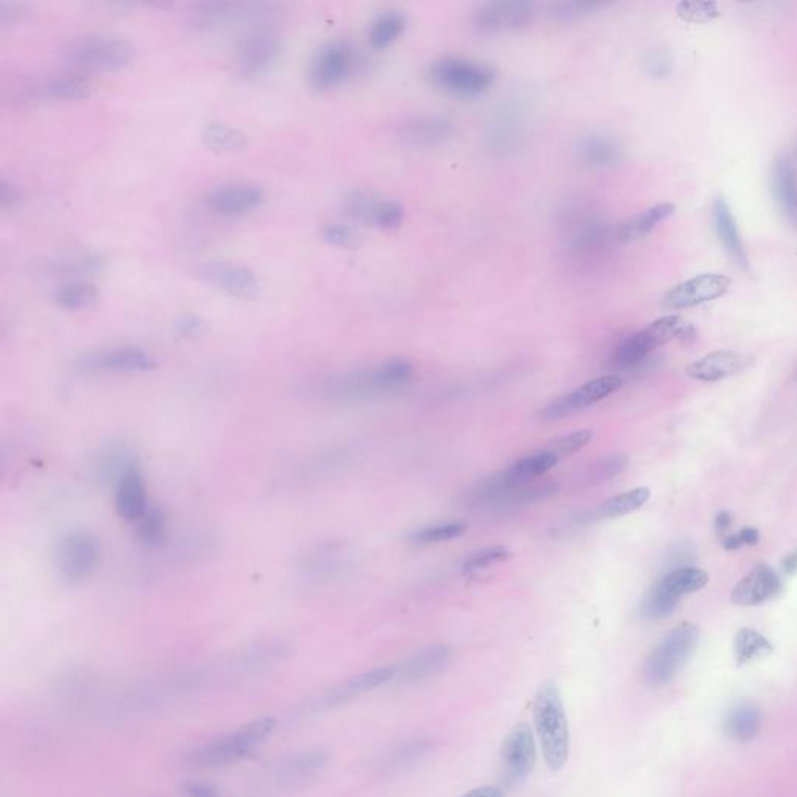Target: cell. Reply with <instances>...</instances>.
I'll list each match as a JSON object with an SVG mask.
<instances>
[{"instance_id":"6da1fadb","label":"cell","mask_w":797,"mask_h":797,"mask_svg":"<svg viewBox=\"0 0 797 797\" xmlns=\"http://www.w3.org/2000/svg\"><path fill=\"white\" fill-rule=\"evenodd\" d=\"M276 727L278 720L273 717L251 721L236 731L211 738L189 749L183 757L184 765L195 769H218L234 765L264 745Z\"/></svg>"},{"instance_id":"7a4b0ae2","label":"cell","mask_w":797,"mask_h":797,"mask_svg":"<svg viewBox=\"0 0 797 797\" xmlns=\"http://www.w3.org/2000/svg\"><path fill=\"white\" fill-rule=\"evenodd\" d=\"M533 721L545 763L561 771L570 755V731L561 693L555 682H544L534 696Z\"/></svg>"},{"instance_id":"3957f363","label":"cell","mask_w":797,"mask_h":797,"mask_svg":"<svg viewBox=\"0 0 797 797\" xmlns=\"http://www.w3.org/2000/svg\"><path fill=\"white\" fill-rule=\"evenodd\" d=\"M61 58L81 71L116 72L133 61L134 47L116 36H81L63 47Z\"/></svg>"},{"instance_id":"277c9868","label":"cell","mask_w":797,"mask_h":797,"mask_svg":"<svg viewBox=\"0 0 797 797\" xmlns=\"http://www.w3.org/2000/svg\"><path fill=\"white\" fill-rule=\"evenodd\" d=\"M699 640L698 626L690 622L681 623L671 629L667 636L657 643L645 662V682L651 689H662L670 684L682 670Z\"/></svg>"},{"instance_id":"5b68a950","label":"cell","mask_w":797,"mask_h":797,"mask_svg":"<svg viewBox=\"0 0 797 797\" xmlns=\"http://www.w3.org/2000/svg\"><path fill=\"white\" fill-rule=\"evenodd\" d=\"M692 334V326L681 316H662L643 331L625 338L612 354L611 365L620 371L637 368L654 349L667 345L673 338H687Z\"/></svg>"},{"instance_id":"8992f818","label":"cell","mask_w":797,"mask_h":797,"mask_svg":"<svg viewBox=\"0 0 797 797\" xmlns=\"http://www.w3.org/2000/svg\"><path fill=\"white\" fill-rule=\"evenodd\" d=\"M429 78L441 91L457 97H477L491 88L496 81V71L485 64L446 57L432 64Z\"/></svg>"},{"instance_id":"52a82bcc","label":"cell","mask_w":797,"mask_h":797,"mask_svg":"<svg viewBox=\"0 0 797 797\" xmlns=\"http://www.w3.org/2000/svg\"><path fill=\"white\" fill-rule=\"evenodd\" d=\"M326 763L323 751L295 752L265 768L256 787L262 794L285 793L318 776Z\"/></svg>"},{"instance_id":"ba28073f","label":"cell","mask_w":797,"mask_h":797,"mask_svg":"<svg viewBox=\"0 0 797 797\" xmlns=\"http://www.w3.org/2000/svg\"><path fill=\"white\" fill-rule=\"evenodd\" d=\"M281 53L282 41L278 32L268 25H259L239 39L234 64L242 77H262L278 63Z\"/></svg>"},{"instance_id":"9c48e42d","label":"cell","mask_w":797,"mask_h":797,"mask_svg":"<svg viewBox=\"0 0 797 797\" xmlns=\"http://www.w3.org/2000/svg\"><path fill=\"white\" fill-rule=\"evenodd\" d=\"M99 562V545L86 531H71L58 541L55 566L64 583L88 580Z\"/></svg>"},{"instance_id":"30bf717a","label":"cell","mask_w":797,"mask_h":797,"mask_svg":"<svg viewBox=\"0 0 797 797\" xmlns=\"http://www.w3.org/2000/svg\"><path fill=\"white\" fill-rule=\"evenodd\" d=\"M355 49L343 39H335L316 50L309 64V81L318 91L337 88L354 71Z\"/></svg>"},{"instance_id":"8fae6325","label":"cell","mask_w":797,"mask_h":797,"mask_svg":"<svg viewBox=\"0 0 797 797\" xmlns=\"http://www.w3.org/2000/svg\"><path fill=\"white\" fill-rule=\"evenodd\" d=\"M536 765V741L528 724L520 723L506 735L500 751V774L505 787L524 782Z\"/></svg>"},{"instance_id":"7c38bea8","label":"cell","mask_w":797,"mask_h":797,"mask_svg":"<svg viewBox=\"0 0 797 797\" xmlns=\"http://www.w3.org/2000/svg\"><path fill=\"white\" fill-rule=\"evenodd\" d=\"M622 377L615 374L597 377L584 383L583 387L576 388L572 393L559 397L552 404L542 410L541 416L544 421H558L567 418L576 411L586 410L592 405L598 404L611 394L617 393L622 388Z\"/></svg>"},{"instance_id":"4fadbf2b","label":"cell","mask_w":797,"mask_h":797,"mask_svg":"<svg viewBox=\"0 0 797 797\" xmlns=\"http://www.w3.org/2000/svg\"><path fill=\"white\" fill-rule=\"evenodd\" d=\"M197 276L204 284L218 292L237 299H251L259 293L256 273L243 265L232 262H208L197 268Z\"/></svg>"},{"instance_id":"5bb4252c","label":"cell","mask_w":797,"mask_h":797,"mask_svg":"<svg viewBox=\"0 0 797 797\" xmlns=\"http://www.w3.org/2000/svg\"><path fill=\"white\" fill-rule=\"evenodd\" d=\"M88 373H147L156 368V359L141 348H113L89 352L78 360Z\"/></svg>"},{"instance_id":"9a60e30c","label":"cell","mask_w":797,"mask_h":797,"mask_svg":"<svg viewBox=\"0 0 797 797\" xmlns=\"http://www.w3.org/2000/svg\"><path fill=\"white\" fill-rule=\"evenodd\" d=\"M731 278L724 274H699L689 281L681 282L665 295L664 306L671 310L690 309L726 295L731 288Z\"/></svg>"},{"instance_id":"2e32d148","label":"cell","mask_w":797,"mask_h":797,"mask_svg":"<svg viewBox=\"0 0 797 797\" xmlns=\"http://www.w3.org/2000/svg\"><path fill=\"white\" fill-rule=\"evenodd\" d=\"M264 190L253 183H228L209 190L204 204L222 217H239L256 211L264 203Z\"/></svg>"},{"instance_id":"e0dca14e","label":"cell","mask_w":797,"mask_h":797,"mask_svg":"<svg viewBox=\"0 0 797 797\" xmlns=\"http://www.w3.org/2000/svg\"><path fill=\"white\" fill-rule=\"evenodd\" d=\"M534 15L533 2L502 0L480 8L474 15V27L480 32H510L522 29Z\"/></svg>"},{"instance_id":"ac0fdd59","label":"cell","mask_w":797,"mask_h":797,"mask_svg":"<svg viewBox=\"0 0 797 797\" xmlns=\"http://www.w3.org/2000/svg\"><path fill=\"white\" fill-rule=\"evenodd\" d=\"M782 590L780 576L766 564H759L734 587L731 600L737 606H760L774 600Z\"/></svg>"},{"instance_id":"d6986e66","label":"cell","mask_w":797,"mask_h":797,"mask_svg":"<svg viewBox=\"0 0 797 797\" xmlns=\"http://www.w3.org/2000/svg\"><path fill=\"white\" fill-rule=\"evenodd\" d=\"M148 506L150 503L147 499L144 475L139 464H134L116 482L114 508L120 519L136 524L137 520L144 516Z\"/></svg>"},{"instance_id":"ffe728a7","label":"cell","mask_w":797,"mask_h":797,"mask_svg":"<svg viewBox=\"0 0 797 797\" xmlns=\"http://www.w3.org/2000/svg\"><path fill=\"white\" fill-rule=\"evenodd\" d=\"M751 365L748 355L734 351H713L690 363L685 374L699 382H720L741 373Z\"/></svg>"},{"instance_id":"44dd1931","label":"cell","mask_w":797,"mask_h":797,"mask_svg":"<svg viewBox=\"0 0 797 797\" xmlns=\"http://www.w3.org/2000/svg\"><path fill=\"white\" fill-rule=\"evenodd\" d=\"M393 678H396V667L374 668V670L365 671V673H360V675L348 679L343 684L337 685L334 689L324 693L320 698L315 699L313 709H327V707L346 703V701L355 698V696L371 692V690L377 689L380 685L387 684Z\"/></svg>"},{"instance_id":"7402d4cb","label":"cell","mask_w":797,"mask_h":797,"mask_svg":"<svg viewBox=\"0 0 797 797\" xmlns=\"http://www.w3.org/2000/svg\"><path fill=\"white\" fill-rule=\"evenodd\" d=\"M91 94V85L85 78L66 75L39 80L24 89L25 102H72Z\"/></svg>"},{"instance_id":"603a6c76","label":"cell","mask_w":797,"mask_h":797,"mask_svg":"<svg viewBox=\"0 0 797 797\" xmlns=\"http://www.w3.org/2000/svg\"><path fill=\"white\" fill-rule=\"evenodd\" d=\"M348 211L363 222L382 229H397L404 222V209L399 204L366 194L352 195L348 200Z\"/></svg>"},{"instance_id":"cb8c5ba5","label":"cell","mask_w":797,"mask_h":797,"mask_svg":"<svg viewBox=\"0 0 797 797\" xmlns=\"http://www.w3.org/2000/svg\"><path fill=\"white\" fill-rule=\"evenodd\" d=\"M450 659H452L450 647L433 645L413 654L401 667H396V676L407 684L425 681L446 670Z\"/></svg>"},{"instance_id":"d4e9b609","label":"cell","mask_w":797,"mask_h":797,"mask_svg":"<svg viewBox=\"0 0 797 797\" xmlns=\"http://www.w3.org/2000/svg\"><path fill=\"white\" fill-rule=\"evenodd\" d=\"M413 374H415L413 365L407 360H388L363 379L352 380L349 390L355 391V393H365V391L371 390H396L410 382L413 379Z\"/></svg>"},{"instance_id":"484cf974","label":"cell","mask_w":797,"mask_h":797,"mask_svg":"<svg viewBox=\"0 0 797 797\" xmlns=\"http://www.w3.org/2000/svg\"><path fill=\"white\" fill-rule=\"evenodd\" d=\"M713 222H715V229H717L724 250L734 259L738 267L746 270L749 267L748 254H746L745 245L741 240L737 222H735L731 208L727 206L724 198H717L713 203Z\"/></svg>"},{"instance_id":"4316f807","label":"cell","mask_w":797,"mask_h":797,"mask_svg":"<svg viewBox=\"0 0 797 797\" xmlns=\"http://www.w3.org/2000/svg\"><path fill=\"white\" fill-rule=\"evenodd\" d=\"M773 190L780 211L791 225L797 226V175L787 156L774 162Z\"/></svg>"},{"instance_id":"83f0119b","label":"cell","mask_w":797,"mask_h":797,"mask_svg":"<svg viewBox=\"0 0 797 797\" xmlns=\"http://www.w3.org/2000/svg\"><path fill=\"white\" fill-rule=\"evenodd\" d=\"M453 131H455L453 123L438 116L415 117L401 125V136L405 141L419 145L444 142L446 139H450Z\"/></svg>"},{"instance_id":"f1b7e54d","label":"cell","mask_w":797,"mask_h":797,"mask_svg":"<svg viewBox=\"0 0 797 797\" xmlns=\"http://www.w3.org/2000/svg\"><path fill=\"white\" fill-rule=\"evenodd\" d=\"M676 206L671 203L656 204L648 211L636 215V217L629 218L622 225L618 226L615 237L618 242H632V240L642 239L647 236L656 228L659 223L667 220L670 215L675 214Z\"/></svg>"},{"instance_id":"f546056e","label":"cell","mask_w":797,"mask_h":797,"mask_svg":"<svg viewBox=\"0 0 797 797\" xmlns=\"http://www.w3.org/2000/svg\"><path fill=\"white\" fill-rule=\"evenodd\" d=\"M762 729V712L759 707L751 703L738 704L732 709L724 721V732L732 740L746 741L754 740Z\"/></svg>"},{"instance_id":"4dcf8cb0","label":"cell","mask_w":797,"mask_h":797,"mask_svg":"<svg viewBox=\"0 0 797 797\" xmlns=\"http://www.w3.org/2000/svg\"><path fill=\"white\" fill-rule=\"evenodd\" d=\"M558 463V455L553 453L552 450L544 449L520 458L506 471L520 485H528V483L536 482L539 477L547 474L548 471H552L553 467Z\"/></svg>"},{"instance_id":"1f68e13d","label":"cell","mask_w":797,"mask_h":797,"mask_svg":"<svg viewBox=\"0 0 797 797\" xmlns=\"http://www.w3.org/2000/svg\"><path fill=\"white\" fill-rule=\"evenodd\" d=\"M773 643L752 628H741L734 639L735 661L738 665L762 661L773 653Z\"/></svg>"},{"instance_id":"d6a6232c","label":"cell","mask_w":797,"mask_h":797,"mask_svg":"<svg viewBox=\"0 0 797 797\" xmlns=\"http://www.w3.org/2000/svg\"><path fill=\"white\" fill-rule=\"evenodd\" d=\"M617 144L612 139L606 136L587 137L581 142L580 145V158L587 167L592 169H604V167L612 166L618 161Z\"/></svg>"},{"instance_id":"836d02e7","label":"cell","mask_w":797,"mask_h":797,"mask_svg":"<svg viewBox=\"0 0 797 797\" xmlns=\"http://www.w3.org/2000/svg\"><path fill=\"white\" fill-rule=\"evenodd\" d=\"M99 298V292L94 284L81 279H72L58 287L55 292V302L66 310H83L94 306Z\"/></svg>"},{"instance_id":"e575fe53","label":"cell","mask_w":797,"mask_h":797,"mask_svg":"<svg viewBox=\"0 0 797 797\" xmlns=\"http://www.w3.org/2000/svg\"><path fill=\"white\" fill-rule=\"evenodd\" d=\"M659 583L670 590L671 594L682 598L684 595L695 594L704 589L709 583V575L698 567H679L670 570Z\"/></svg>"},{"instance_id":"d590c367","label":"cell","mask_w":797,"mask_h":797,"mask_svg":"<svg viewBox=\"0 0 797 797\" xmlns=\"http://www.w3.org/2000/svg\"><path fill=\"white\" fill-rule=\"evenodd\" d=\"M136 536L145 547L155 548L166 542L167 517L161 506H148L144 516L136 522Z\"/></svg>"},{"instance_id":"8d00e7d4","label":"cell","mask_w":797,"mask_h":797,"mask_svg":"<svg viewBox=\"0 0 797 797\" xmlns=\"http://www.w3.org/2000/svg\"><path fill=\"white\" fill-rule=\"evenodd\" d=\"M650 489L645 486L640 488L631 489V491L623 492L620 496L612 497L606 500L603 505L595 511L597 519H615V517L626 516V514L634 513L640 510L645 503L650 500Z\"/></svg>"},{"instance_id":"74e56055","label":"cell","mask_w":797,"mask_h":797,"mask_svg":"<svg viewBox=\"0 0 797 797\" xmlns=\"http://www.w3.org/2000/svg\"><path fill=\"white\" fill-rule=\"evenodd\" d=\"M407 19L397 11H388L380 15L369 27V44L377 50L387 49L396 43L397 38L404 33Z\"/></svg>"},{"instance_id":"f35d334b","label":"cell","mask_w":797,"mask_h":797,"mask_svg":"<svg viewBox=\"0 0 797 797\" xmlns=\"http://www.w3.org/2000/svg\"><path fill=\"white\" fill-rule=\"evenodd\" d=\"M203 141L215 153L228 155V153H236L245 147L246 136L242 131L229 127L225 123L212 122L204 128Z\"/></svg>"},{"instance_id":"ab89813d","label":"cell","mask_w":797,"mask_h":797,"mask_svg":"<svg viewBox=\"0 0 797 797\" xmlns=\"http://www.w3.org/2000/svg\"><path fill=\"white\" fill-rule=\"evenodd\" d=\"M679 601L681 598L671 594L670 590L665 589L661 583H657L656 586L651 587L647 597L643 600L642 609H640L642 617L651 622L662 620L675 612Z\"/></svg>"},{"instance_id":"60d3db41","label":"cell","mask_w":797,"mask_h":797,"mask_svg":"<svg viewBox=\"0 0 797 797\" xmlns=\"http://www.w3.org/2000/svg\"><path fill=\"white\" fill-rule=\"evenodd\" d=\"M105 260L95 254H81V256L63 257L52 265L50 271L57 276H81V274L97 273L103 270Z\"/></svg>"},{"instance_id":"b9f144b4","label":"cell","mask_w":797,"mask_h":797,"mask_svg":"<svg viewBox=\"0 0 797 797\" xmlns=\"http://www.w3.org/2000/svg\"><path fill=\"white\" fill-rule=\"evenodd\" d=\"M676 13L684 22L707 24L720 16V7L713 0H682L676 5Z\"/></svg>"},{"instance_id":"7bdbcfd3","label":"cell","mask_w":797,"mask_h":797,"mask_svg":"<svg viewBox=\"0 0 797 797\" xmlns=\"http://www.w3.org/2000/svg\"><path fill=\"white\" fill-rule=\"evenodd\" d=\"M467 533V525L460 522L452 524L435 525V527L421 528L411 534V542L419 545L439 544V542L453 541Z\"/></svg>"},{"instance_id":"ee69618b","label":"cell","mask_w":797,"mask_h":797,"mask_svg":"<svg viewBox=\"0 0 797 797\" xmlns=\"http://www.w3.org/2000/svg\"><path fill=\"white\" fill-rule=\"evenodd\" d=\"M511 556H513V553L508 548L502 547V545L485 548V550H480V552L474 553L471 558L466 559L463 564V573L464 575H472V573L480 572V570L489 569L494 564L508 561Z\"/></svg>"},{"instance_id":"f6af8a7d","label":"cell","mask_w":797,"mask_h":797,"mask_svg":"<svg viewBox=\"0 0 797 797\" xmlns=\"http://www.w3.org/2000/svg\"><path fill=\"white\" fill-rule=\"evenodd\" d=\"M592 439H594V430H576V432L570 433V435L559 436V438L552 441V444L545 447V449L552 450L553 453L558 455L559 460H561V458L570 457L573 453L580 452Z\"/></svg>"},{"instance_id":"bcb514c9","label":"cell","mask_w":797,"mask_h":797,"mask_svg":"<svg viewBox=\"0 0 797 797\" xmlns=\"http://www.w3.org/2000/svg\"><path fill=\"white\" fill-rule=\"evenodd\" d=\"M628 463L629 460L626 455H620V453L609 455V457L603 458V460L598 461L597 464L592 466L589 480L590 482H606V480H611V478L622 474L626 467H628Z\"/></svg>"},{"instance_id":"7dc6e473","label":"cell","mask_w":797,"mask_h":797,"mask_svg":"<svg viewBox=\"0 0 797 797\" xmlns=\"http://www.w3.org/2000/svg\"><path fill=\"white\" fill-rule=\"evenodd\" d=\"M323 237L326 242L334 246H340V248H354L360 242V234L357 229L348 225H340V223L326 226L323 231Z\"/></svg>"},{"instance_id":"c3c4849f","label":"cell","mask_w":797,"mask_h":797,"mask_svg":"<svg viewBox=\"0 0 797 797\" xmlns=\"http://www.w3.org/2000/svg\"><path fill=\"white\" fill-rule=\"evenodd\" d=\"M645 71L650 77L664 78L668 77L671 72V58L664 50H651L643 61Z\"/></svg>"},{"instance_id":"681fc988","label":"cell","mask_w":797,"mask_h":797,"mask_svg":"<svg viewBox=\"0 0 797 797\" xmlns=\"http://www.w3.org/2000/svg\"><path fill=\"white\" fill-rule=\"evenodd\" d=\"M181 793L186 797H218L220 791L214 783L204 782V780H186L181 785Z\"/></svg>"},{"instance_id":"f907efd6","label":"cell","mask_w":797,"mask_h":797,"mask_svg":"<svg viewBox=\"0 0 797 797\" xmlns=\"http://www.w3.org/2000/svg\"><path fill=\"white\" fill-rule=\"evenodd\" d=\"M176 329H178V334H180L181 337H200L204 331V323L200 318H197V316H183V318L178 321V324H176Z\"/></svg>"},{"instance_id":"816d5d0a","label":"cell","mask_w":797,"mask_h":797,"mask_svg":"<svg viewBox=\"0 0 797 797\" xmlns=\"http://www.w3.org/2000/svg\"><path fill=\"white\" fill-rule=\"evenodd\" d=\"M22 201V192L15 183H11V181L2 180L0 181V203L5 208H13L16 204L21 203Z\"/></svg>"},{"instance_id":"f5cc1de1","label":"cell","mask_w":797,"mask_h":797,"mask_svg":"<svg viewBox=\"0 0 797 797\" xmlns=\"http://www.w3.org/2000/svg\"><path fill=\"white\" fill-rule=\"evenodd\" d=\"M590 8H594L592 4H586V2H570V4H559L556 7V16H562V18H576V16H580L581 13H586L589 11Z\"/></svg>"},{"instance_id":"db71d44e","label":"cell","mask_w":797,"mask_h":797,"mask_svg":"<svg viewBox=\"0 0 797 797\" xmlns=\"http://www.w3.org/2000/svg\"><path fill=\"white\" fill-rule=\"evenodd\" d=\"M461 797H505L503 791L500 790L499 787H492V785H486V787H478L474 788V790L469 791V793L463 794Z\"/></svg>"},{"instance_id":"11a10c76","label":"cell","mask_w":797,"mask_h":797,"mask_svg":"<svg viewBox=\"0 0 797 797\" xmlns=\"http://www.w3.org/2000/svg\"><path fill=\"white\" fill-rule=\"evenodd\" d=\"M732 527V514L729 511H720L715 517V530L720 536L727 533V530Z\"/></svg>"},{"instance_id":"9f6ffc18","label":"cell","mask_w":797,"mask_h":797,"mask_svg":"<svg viewBox=\"0 0 797 797\" xmlns=\"http://www.w3.org/2000/svg\"><path fill=\"white\" fill-rule=\"evenodd\" d=\"M737 534L738 538H740L741 545H755L760 539L759 530L754 527L743 528V530Z\"/></svg>"},{"instance_id":"6f0895ef","label":"cell","mask_w":797,"mask_h":797,"mask_svg":"<svg viewBox=\"0 0 797 797\" xmlns=\"http://www.w3.org/2000/svg\"><path fill=\"white\" fill-rule=\"evenodd\" d=\"M782 570L785 575L793 576L797 573V548L782 559Z\"/></svg>"},{"instance_id":"680465c9","label":"cell","mask_w":797,"mask_h":797,"mask_svg":"<svg viewBox=\"0 0 797 797\" xmlns=\"http://www.w3.org/2000/svg\"><path fill=\"white\" fill-rule=\"evenodd\" d=\"M723 547L726 548V550H738V548L743 547V545H741L738 534H731V536H727V538L724 539Z\"/></svg>"}]
</instances>
